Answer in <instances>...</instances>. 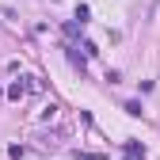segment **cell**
I'll return each mask as SVG.
<instances>
[{"label": "cell", "instance_id": "cell-1", "mask_svg": "<svg viewBox=\"0 0 160 160\" xmlns=\"http://www.w3.org/2000/svg\"><path fill=\"white\" fill-rule=\"evenodd\" d=\"M27 95V84H23V80H19V84H12L8 88V99H15V103H19V99H23Z\"/></svg>", "mask_w": 160, "mask_h": 160}, {"label": "cell", "instance_id": "cell-2", "mask_svg": "<svg viewBox=\"0 0 160 160\" xmlns=\"http://www.w3.org/2000/svg\"><path fill=\"white\" fill-rule=\"evenodd\" d=\"M126 156H145V145L141 141H126Z\"/></svg>", "mask_w": 160, "mask_h": 160}, {"label": "cell", "instance_id": "cell-3", "mask_svg": "<svg viewBox=\"0 0 160 160\" xmlns=\"http://www.w3.org/2000/svg\"><path fill=\"white\" fill-rule=\"evenodd\" d=\"M88 15H92V8H88V4H76V23H80V27L88 23Z\"/></svg>", "mask_w": 160, "mask_h": 160}, {"label": "cell", "instance_id": "cell-4", "mask_svg": "<svg viewBox=\"0 0 160 160\" xmlns=\"http://www.w3.org/2000/svg\"><path fill=\"white\" fill-rule=\"evenodd\" d=\"M69 61H72V69H80V72H84V69H88V61H84V57H80L76 50H69Z\"/></svg>", "mask_w": 160, "mask_h": 160}, {"label": "cell", "instance_id": "cell-5", "mask_svg": "<svg viewBox=\"0 0 160 160\" xmlns=\"http://www.w3.org/2000/svg\"><path fill=\"white\" fill-rule=\"evenodd\" d=\"M126 114H133V118H141V103H137V99H130V103H126Z\"/></svg>", "mask_w": 160, "mask_h": 160}, {"label": "cell", "instance_id": "cell-6", "mask_svg": "<svg viewBox=\"0 0 160 160\" xmlns=\"http://www.w3.org/2000/svg\"><path fill=\"white\" fill-rule=\"evenodd\" d=\"M8 152H12V160H23V156H27V149H23V145H12Z\"/></svg>", "mask_w": 160, "mask_h": 160}, {"label": "cell", "instance_id": "cell-7", "mask_svg": "<svg viewBox=\"0 0 160 160\" xmlns=\"http://www.w3.org/2000/svg\"><path fill=\"white\" fill-rule=\"evenodd\" d=\"M65 34H69V38H76V34H80V23H76V19H72V23H65Z\"/></svg>", "mask_w": 160, "mask_h": 160}, {"label": "cell", "instance_id": "cell-8", "mask_svg": "<svg viewBox=\"0 0 160 160\" xmlns=\"http://www.w3.org/2000/svg\"><path fill=\"white\" fill-rule=\"evenodd\" d=\"M0 99H4V92H0Z\"/></svg>", "mask_w": 160, "mask_h": 160}]
</instances>
